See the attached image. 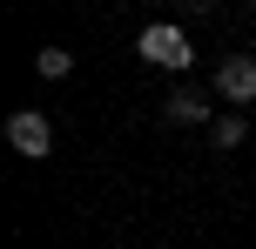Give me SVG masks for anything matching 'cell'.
<instances>
[{"label": "cell", "mask_w": 256, "mask_h": 249, "mask_svg": "<svg viewBox=\"0 0 256 249\" xmlns=\"http://www.w3.org/2000/svg\"><path fill=\"white\" fill-rule=\"evenodd\" d=\"M135 54H142L148 67H168V74H182V67L196 61L189 34H182L176 20H148V27H142V40H135Z\"/></svg>", "instance_id": "cell-1"}, {"label": "cell", "mask_w": 256, "mask_h": 249, "mask_svg": "<svg viewBox=\"0 0 256 249\" xmlns=\"http://www.w3.org/2000/svg\"><path fill=\"white\" fill-rule=\"evenodd\" d=\"M7 142L20 148V155H48V148H54V128H48V115L20 108V115H7Z\"/></svg>", "instance_id": "cell-2"}, {"label": "cell", "mask_w": 256, "mask_h": 249, "mask_svg": "<svg viewBox=\"0 0 256 249\" xmlns=\"http://www.w3.org/2000/svg\"><path fill=\"white\" fill-rule=\"evenodd\" d=\"M216 88L230 94V101H256V61L250 54H230V61L216 67Z\"/></svg>", "instance_id": "cell-3"}, {"label": "cell", "mask_w": 256, "mask_h": 249, "mask_svg": "<svg viewBox=\"0 0 256 249\" xmlns=\"http://www.w3.org/2000/svg\"><path fill=\"white\" fill-rule=\"evenodd\" d=\"M68 67H74V54H68V47H40V54H34V74H40V81H61Z\"/></svg>", "instance_id": "cell-4"}, {"label": "cell", "mask_w": 256, "mask_h": 249, "mask_svg": "<svg viewBox=\"0 0 256 249\" xmlns=\"http://www.w3.org/2000/svg\"><path fill=\"white\" fill-rule=\"evenodd\" d=\"M168 121H202V128H209V108H202V94H168Z\"/></svg>", "instance_id": "cell-5"}, {"label": "cell", "mask_w": 256, "mask_h": 249, "mask_svg": "<svg viewBox=\"0 0 256 249\" xmlns=\"http://www.w3.org/2000/svg\"><path fill=\"white\" fill-rule=\"evenodd\" d=\"M209 142H216V148H236V142H243V115H216V121H209Z\"/></svg>", "instance_id": "cell-6"}]
</instances>
